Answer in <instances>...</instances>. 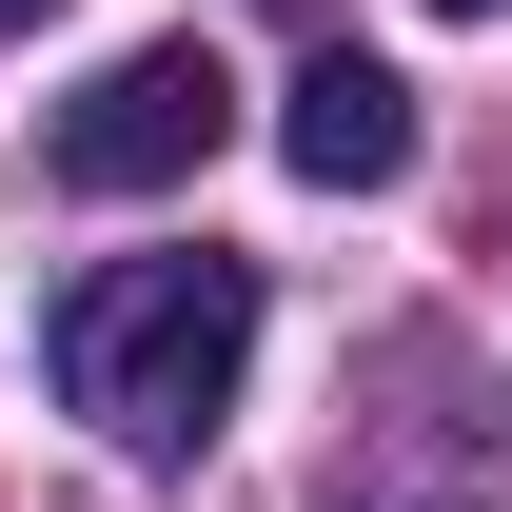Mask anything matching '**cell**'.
<instances>
[{
    "mask_svg": "<svg viewBox=\"0 0 512 512\" xmlns=\"http://www.w3.org/2000/svg\"><path fill=\"white\" fill-rule=\"evenodd\" d=\"M256 375V276L237 256H119L60 296V394L99 414L119 453H197Z\"/></svg>",
    "mask_w": 512,
    "mask_h": 512,
    "instance_id": "6da1fadb",
    "label": "cell"
},
{
    "mask_svg": "<svg viewBox=\"0 0 512 512\" xmlns=\"http://www.w3.org/2000/svg\"><path fill=\"white\" fill-rule=\"evenodd\" d=\"M217 138H237V60L217 40H138L40 119V158H60V197H178Z\"/></svg>",
    "mask_w": 512,
    "mask_h": 512,
    "instance_id": "7a4b0ae2",
    "label": "cell"
},
{
    "mask_svg": "<svg viewBox=\"0 0 512 512\" xmlns=\"http://www.w3.org/2000/svg\"><path fill=\"white\" fill-rule=\"evenodd\" d=\"M276 158H296L316 197L414 178V79H394V60H355V40H335V60H296V99H276Z\"/></svg>",
    "mask_w": 512,
    "mask_h": 512,
    "instance_id": "3957f363",
    "label": "cell"
},
{
    "mask_svg": "<svg viewBox=\"0 0 512 512\" xmlns=\"http://www.w3.org/2000/svg\"><path fill=\"white\" fill-rule=\"evenodd\" d=\"M40 20H60V0H0V40H40Z\"/></svg>",
    "mask_w": 512,
    "mask_h": 512,
    "instance_id": "277c9868",
    "label": "cell"
},
{
    "mask_svg": "<svg viewBox=\"0 0 512 512\" xmlns=\"http://www.w3.org/2000/svg\"><path fill=\"white\" fill-rule=\"evenodd\" d=\"M434 20H512V0H434Z\"/></svg>",
    "mask_w": 512,
    "mask_h": 512,
    "instance_id": "5b68a950",
    "label": "cell"
}]
</instances>
